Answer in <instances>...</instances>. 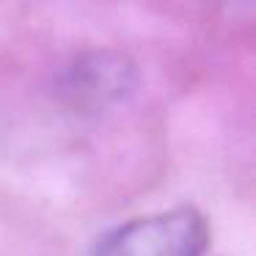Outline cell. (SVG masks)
<instances>
[{"mask_svg": "<svg viewBox=\"0 0 256 256\" xmlns=\"http://www.w3.org/2000/svg\"><path fill=\"white\" fill-rule=\"evenodd\" d=\"M210 220L196 206H174L118 223L91 248V256H206Z\"/></svg>", "mask_w": 256, "mask_h": 256, "instance_id": "6da1fadb", "label": "cell"}, {"mask_svg": "<svg viewBox=\"0 0 256 256\" xmlns=\"http://www.w3.org/2000/svg\"><path fill=\"white\" fill-rule=\"evenodd\" d=\"M138 64L118 50H86L69 61L58 78V91L80 110L122 105L138 91Z\"/></svg>", "mask_w": 256, "mask_h": 256, "instance_id": "7a4b0ae2", "label": "cell"}]
</instances>
